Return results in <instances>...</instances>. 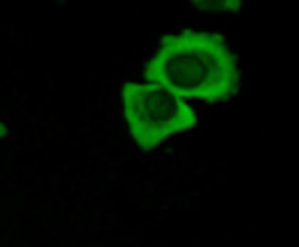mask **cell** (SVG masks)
Instances as JSON below:
<instances>
[{
	"label": "cell",
	"instance_id": "6da1fadb",
	"mask_svg": "<svg viewBox=\"0 0 299 247\" xmlns=\"http://www.w3.org/2000/svg\"><path fill=\"white\" fill-rule=\"evenodd\" d=\"M134 87H136V82H131V81H127L124 84V88H123V92H133L134 91Z\"/></svg>",
	"mask_w": 299,
	"mask_h": 247
}]
</instances>
